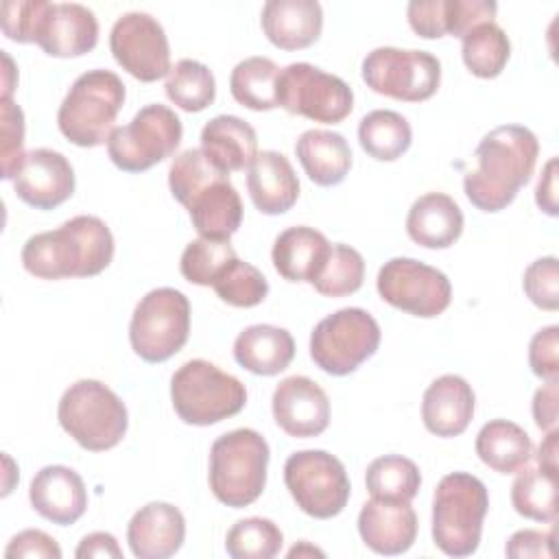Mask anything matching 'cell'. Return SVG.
<instances>
[{
  "label": "cell",
  "mask_w": 559,
  "mask_h": 559,
  "mask_svg": "<svg viewBox=\"0 0 559 559\" xmlns=\"http://www.w3.org/2000/svg\"><path fill=\"white\" fill-rule=\"evenodd\" d=\"M539 142L528 127L502 124L483 135L474 151L476 168L463 177L469 203L483 212L504 210L533 177Z\"/></svg>",
  "instance_id": "6da1fadb"
},
{
  "label": "cell",
  "mask_w": 559,
  "mask_h": 559,
  "mask_svg": "<svg viewBox=\"0 0 559 559\" xmlns=\"http://www.w3.org/2000/svg\"><path fill=\"white\" fill-rule=\"evenodd\" d=\"M111 258V229L92 214H79L57 229L39 231L22 247L24 269L41 280L92 277L105 271Z\"/></svg>",
  "instance_id": "7a4b0ae2"
},
{
  "label": "cell",
  "mask_w": 559,
  "mask_h": 559,
  "mask_svg": "<svg viewBox=\"0 0 559 559\" xmlns=\"http://www.w3.org/2000/svg\"><path fill=\"white\" fill-rule=\"evenodd\" d=\"M489 493L467 472L445 474L432 496V542L448 557H469L483 535Z\"/></svg>",
  "instance_id": "3957f363"
},
{
  "label": "cell",
  "mask_w": 559,
  "mask_h": 559,
  "mask_svg": "<svg viewBox=\"0 0 559 559\" xmlns=\"http://www.w3.org/2000/svg\"><path fill=\"white\" fill-rule=\"evenodd\" d=\"M124 83L111 70H87L74 79L57 111V124L72 144L92 148L107 142L124 105Z\"/></svg>",
  "instance_id": "277c9868"
},
{
  "label": "cell",
  "mask_w": 559,
  "mask_h": 559,
  "mask_svg": "<svg viewBox=\"0 0 559 559\" xmlns=\"http://www.w3.org/2000/svg\"><path fill=\"white\" fill-rule=\"evenodd\" d=\"M269 443L253 428H236L221 435L210 450V489L231 509L249 507L266 485Z\"/></svg>",
  "instance_id": "5b68a950"
},
{
  "label": "cell",
  "mask_w": 559,
  "mask_h": 559,
  "mask_svg": "<svg viewBox=\"0 0 559 559\" xmlns=\"http://www.w3.org/2000/svg\"><path fill=\"white\" fill-rule=\"evenodd\" d=\"M173 408L181 421L212 426L238 415L247 404L245 384L205 358L183 362L170 378Z\"/></svg>",
  "instance_id": "8992f818"
},
{
  "label": "cell",
  "mask_w": 559,
  "mask_h": 559,
  "mask_svg": "<svg viewBox=\"0 0 559 559\" xmlns=\"http://www.w3.org/2000/svg\"><path fill=\"white\" fill-rule=\"evenodd\" d=\"M61 428L85 450L105 452L118 445L129 426L124 402L100 380H76L57 408Z\"/></svg>",
  "instance_id": "52a82bcc"
},
{
  "label": "cell",
  "mask_w": 559,
  "mask_h": 559,
  "mask_svg": "<svg viewBox=\"0 0 559 559\" xmlns=\"http://www.w3.org/2000/svg\"><path fill=\"white\" fill-rule=\"evenodd\" d=\"M190 334V301L170 286L148 290L135 306L129 323L133 352L146 362L175 356Z\"/></svg>",
  "instance_id": "ba28073f"
},
{
  "label": "cell",
  "mask_w": 559,
  "mask_h": 559,
  "mask_svg": "<svg viewBox=\"0 0 559 559\" xmlns=\"http://www.w3.org/2000/svg\"><path fill=\"white\" fill-rule=\"evenodd\" d=\"M179 116L162 105H144L129 124L116 127L107 138L109 159L124 173H142L170 157L181 144Z\"/></svg>",
  "instance_id": "9c48e42d"
},
{
  "label": "cell",
  "mask_w": 559,
  "mask_h": 559,
  "mask_svg": "<svg viewBox=\"0 0 559 559\" xmlns=\"http://www.w3.org/2000/svg\"><path fill=\"white\" fill-rule=\"evenodd\" d=\"M380 325L362 308H341L321 319L310 334V358L330 376H349L380 345Z\"/></svg>",
  "instance_id": "30bf717a"
},
{
  "label": "cell",
  "mask_w": 559,
  "mask_h": 559,
  "mask_svg": "<svg viewBox=\"0 0 559 559\" xmlns=\"http://www.w3.org/2000/svg\"><path fill=\"white\" fill-rule=\"evenodd\" d=\"M284 483L297 507L317 520L338 515L349 500L345 465L325 450H299L284 463Z\"/></svg>",
  "instance_id": "8fae6325"
},
{
  "label": "cell",
  "mask_w": 559,
  "mask_h": 559,
  "mask_svg": "<svg viewBox=\"0 0 559 559\" xmlns=\"http://www.w3.org/2000/svg\"><path fill=\"white\" fill-rule=\"evenodd\" d=\"M277 107L314 122L336 124L352 114L354 92L341 76L297 61L280 70Z\"/></svg>",
  "instance_id": "7c38bea8"
},
{
  "label": "cell",
  "mask_w": 559,
  "mask_h": 559,
  "mask_svg": "<svg viewBox=\"0 0 559 559\" xmlns=\"http://www.w3.org/2000/svg\"><path fill=\"white\" fill-rule=\"evenodd\" d=\"M360 72L376 94L404 103L430 98L441 83V63L428 50L378 46L362 59Z\"/></svg>",
  "instance_id": "4fadbf2b"
},
{
  "label": "cell",
  "mask_w": 559,
  "mask_h": 559,
  "mask_svg": "<svg viewBox=\"0 0 559 559\" xmlns=\"http://www.w3.org/2000/svg\"><path fill=\"white\" fill-rule=\"evenodd\" d=\"M376 288L389 306L421 319L441 314L452 299L448 275L415 258H391L384 262L378 271Z\"/></svg>",
  "instance_id": "5bb4252c"
},
{
  "label": "cell",
  "mask_w": 559,
  "mask_h": 559,
  "mask_svg": "<svg viewBox=\"0 0 559 559\" xmlns=\"http://www.w3.org/2000/svg\"><path fill=\"white\" fill-rule=\"evenodd\" d=\"M114 59L131 76L153 83L170 72V46L164 26L144 11L122 13L109 33Z\"/></svg>",
  "instance_id": "9a60e30c"
},
{
  "label": "cell",
  "mask_w": 559,
  "mask_h": 559,
  "mask_svg": "<svg viewBox=\"0 0 559 559\" xmlns=\"http://www.w3.org/2000/svg\"><path fill=\"white\" fill-rule=\"evenodd\" d=\"M33 41L50 57H81L98 41V20L79 2L44 0Z\"/></svg>",
  "instance_id": "2e32d148"
},
{
  "label": "cell",
  "mask_w": 559,
  "mask_h": 559,
  "mask_svg": "<svg viewBox=\"0 0 559 559\" xmlns=\"http://www.w3.org/2000/svg\"><path fill=\"white\" fill-rule=\"evenodd\" d=\"M275 424L290 437H319L330 424L328 393L308 376L284 378L271 397Z\"/></svg>",
  "instance_id": "e0dca14e"
},
{
  "label": "cell",
  "mask_w": 559,
  "mask_h": 559,
  "mask_svg": "<svg viewBox=\"0 0 559 559\" xmlns=\"http://www.w3.org/2000/svg\"><path fill=\"white\" fill-rule=\"evenodd\" d=\"M13 190L17 199L35 210H52L74 192L72 164L59 151L33 148L13 179Z\"/></svg>",
  "instance_id": "ac0fdd59"
},
{
  "label": "cell",
  "mask_w": 559,
  "mask_h": 559,
  "mask_svg": "<svg viewBox=\"0 0 559 559\" xmlns=\"http://www.w3.org/2000/svg\"><path fill=\"white\" fill-rule=\"evenodd\" d=\"M28 500L44 520L59 526H70L87 509V489L83 478L72 467L46 465L33 476Z\"/></svg>",
  "instance_id": "d6986e66"
},
{
  "label": "cell",
  "mask_w": 559,
  "mask_h": 559,
  "mask_svg": "<svg viewBox=\"0 0 559 559\" xmlns=\"http://www.w3.org/2000/svg\"><path fill=\"white\" fill-rule=\"evenodd\" d=\"M186 539L183 513L170 502H148L140 507L127 524V542L138 559L173 557Z\"/></svg>",
  "instance_id": "ffe728a7"
},
{
  "label": "cell",
  "mask_w": 559,
  "mask_h": 559,
  "mask_svg": "<svg viewBox=\"0 0 559 559\" xmlns=\"http://www.w3.org/2000/svg\"><path fill=\"white\" fill-rule=\"evenodd\" d=\"M358 533L367 548L378 555H402L417 537V515L411 502L367 500L358 513Z\"/></svg>",
  "instance_id": "44dd1931"
},
{
  "label": "cell",
  "mask_w": 559,
  "mask_h": 559,
  "mask_svg": "<svg viewBox=\"0 0 559 559\" xmlns=\"http://www.w3.org/2000/svg\"><path fill=\"white\" fill-rule=\"evenodd\" d=\"M474 406L476 397L469 382L456 373H445L432 380L424 391L421 419L428 432L437 437H456L469 426Z\"/></svg>",
  "instance_id": "7402d4cb"
},
{
  "label": "cell",
  "mask_w": 559,
  "mask_h": 559,
  "mask_svg": "<svg viewBox=\"0 0 559 559\" xmlns=\"http://www.w3.org/2000/svg\"><path fill=\"white\" fill-rule=\"evenodd\" d=\"M266 39L282 50L312 46L323 28V11L317 0H269L260 13Z\"/></svg>",
  "instance_id": "603a6c76"
},
{
  "label": "cell",
  "mask_w": 559,
  "mask_h": 559,
  "mask_svg": "<svg viewBox=\"0 0 559 559\" xmlns=\"http://www.w3.org/2000/svg\"><path fill=\"white\" fill-rule=\"evenodd\" d=\"M247 190L258 212L275 216L297 203L299 179L284 153L260 151L249 166Z\"/></svg>",
  "instance_id": "cb8c5ba5"
},
{
  "label": "cell",
  "mask_w": 559,
  "mask_h": 559,
  "mask_svg": "<svg viewBox=\"0 0 559 559\" xmlns=\"http://www.w3.org/2000/svg\"><path fill=\"white\" fill-rule=\"evenodd\" d=\"M406 234L426 249H448L463 234V212L450 194L426 192L406 214Z\"/></svg>",
  "instance_id": "d4e9b609"
},
{
  "label": "cell",
  "mask_w": 559,
  "mask_h": 559,
  "mask_svg": "<svg viewBox=\"0 0 559 559\" xmlns=\"http://www.w3.org/2000/svg\"><path fill=\"white\" fill-rule=\"evenodd\" d=\"M183 207L201 238L229 240L242 223V201L227 175L210 181Z\"/></svg>",
  "instance_id": "484cf974"
},
{
  "label": "cell",
  "mask_w": 559,
  "mask_h": 559,
  "mask_svg": "<svg viewBox=\"0 0 559 559\" xmlns=\"http://www.w3.org/2000/svg\"><path fill=\"white\" fill-rule=\"evenodd\" d=\"M201 151L216 168L229 175L251 166L258 155V135L247 120L221 114L201 129Z\"/></svg>",
  "instance_id": "4316f807"
},
{
  "label": "cell",
  "mask_w": 559,
  "mask_h": 559,
  "mask_svg": "<svg viewBox=\"0 0 559 559\" xmlns=\"http://www.w3.org/2000/svg\"><path fill=\"white\" fill-rule=\"evenodd\" d=\"M236 362L255 376H275L295 358V341L288 330L271 323L245 328L234 341Z\"/></svg>",
  "instance_id": "83f0119b"
},
{
  "label": "cell",
  "mask_w": 559,
  "mask_h": 559,
  "mask_svg": "<svg viewBox=\"0 0 559 559\" xmlns=\"http://www.w3.org/2000/svg\"><path fill=\"white\" fill-rule=\"evenodd\" d=\"M328 238L306 225H295L284 229L271 249V260L275 271L288 280V282H312L319 273L328 251H330Z\"/></svg>",
  "instance_id": "f1b7e54d"
},
{
  "label": "cell",
  "mask_w": 559,
  "mask_h": 559,
  "mask_svg": "<svg viewBox=\"0 0 559 559\" xmlns=\"http://www.w3.org/2000/svg\"><path fill=\"white\" fill-rule=\"evenodd\" d=\"M295 155L308 179L317 186H336L352 168V148L347 140L328 129L304 131L295 142Z\"/></svg>",
  "instance_id": "f546056e"
},
{
  "label": "cell",
  "mask_w": 559,
  "mask_h": 559,
  "mask_svg": "<svg viewBox=\"0 0 559 559\" xmlns=\"http://www.w3.org/2000/svg\"><path fill=\"white\" fill-rule=\"evenodd\" d=\"M474 448L478 459L500 474L520 472L533 456V441L528 432L509 419L487 421L478 430Z\"/></svg>",
  "instance_id": "4dcf8cb0"
},
{
  "label": "cell",
  "mask_w": 559,
  "mask_h": 559,
  "mask_svg": "<svg viewBox=\"0 0 559 559\" xmlns=\"http://www.w3.org/2000/svg\"><path fill=\"white\" fill-rule=\"evenodd\" d=\"M280 66L269 57H247L229 74V92L236 103L253 111L277 107Z\"/></svg>",
  "instance_id": "1f68e13d"
},
{
  "label": "cell",
  "mask_w": 559,
  "mask_h": 559,
  "mask_svg": "<svg viewBox=\"0 0 559 559\" xmlns=\"http://www.w3.org/2000/svg\"><path fill=\"white\" fill-rule=\"evenodd\" d=\"M358 142L369 157L393 162L408 151L413 129L402 114L393 109H373L365 114L358 124Z\"/></svg>",
  "instance_id": "d6a6232c"
},
{
  "label": "cell",
  "mask_w": 559,
  "mask_h": 559,
  "mask_svg": "<svg viewBox=\"0 0 559 559\" xmlns=\"http://www.w3.org/2000/svg\"><path fill=\"white\" fill-rule=\"evenodd\" d=\"M365 485L376 500L411 502L421 487V472L402 454H384L369 463Z\"/></svg>",
  "instance_id": "836d02e7"
},
{
  "label": "cell",
  "mask_w": 559,
  "mask_h": 559,
  "mask_svg": "<svg viewBox=\"0 0 559 559\" xmlns=\"http://www.w3.org/2000/svg\"><path fill=\"white\" fill-rule=\"evenodd\" d=\"M461 41L463 63L478 79L498 76L511 57V41L496 22L476 24Z\"/></svg>",
  "instance_id": "e575fe53"
},
{
  "label": "cell",
  "mask_w": 559,
  "mask_h": 559,
  "mask_svg": "<svg viewBox=\"0 0 559 559\" xmlns=\"http://www.w3.org/2000/svg\"><path fill=\"white\" fill-rule=\"evenodd\" d=\"M166 96L183 111H203L214 103L216 81L212 70L197 59H179L166 76Z\"/></svg>",
  "instance_id": "d590c367"
},
{
  "label": "cell",
  "mask_w": 559,
  "mask_h": 559,
  "mask_svg": "<svg viewBox=\"0 0 559 559\" xmlns=\"http://www.w3.org/2000/svg\"><path fill=\"white\" fill-rule=\"evenodd\" d=\"M513 509L535 522L557 520V476L542 467H522L511 485Z\"/></svg>",
  "instance_id": "8d00e7d4"
},
{
  "label": "cell",
  "mask_w": 559,
  "mask_h": 559,
  "mask_svg": "<svg viewBox=\"0 0 559 559\" xmlns=\"http://www.w3.org/2000/svg\"><path fill=\"white\" fill-rule=\"evenodd\" d=\"M365 280V260L360 251L336 242L330 247L319 273L310 282L325 297H345L356 293Z\"/></svg>",
  "instance_id": "74e56055"
},
{
  "label": "cell",
  "mask_w": 559,
  "mask_h": 559,
  "mask_svg": "<svg viewBox=\"0 0 559 559\" xmlns=\"http://www.w3.org/2000/svg\"><path fill=\"white\" fill-rule=\"evenodd\" d=\"M284 535L269 518L238 520L225 537V550L234 559H273L280 555Z\"/></svg>",
  "instance_id": "f35d334b"
},
{
  "label": "cell",
  "mask_w": 559,
  "mask_h": 559,
  "mask_svg": "<svg viewBox=\"0 0 559 559\" xmlns=\"http://www.w3.org/2000/svg\"><path fill=\"white\" fill-rule=\"evenodd\" d=\"M214 293L221 301L236 306V308H253L264 301L269 295V282L260 269L240 260L238 255L231 258L214 277L212 282Z\"/></svg>",
  "instance_id": "ab89813d"
},
{
  "label": "cell",
  "mask_w": 559,
  "mask_h": 559,
  "mask_svg": "<svg viewBox=\"0 0 559 559\" xmlns=\"http://www.w3.org/2000/svg\"><path fill=\"white\" fill-rule=\"evenodd\" d=\"M231 258H236V251L229 240H210L199 236L197 240L186 245L179 260V271L190 284L212 286L216 273Z\"/></svg>",
  "instance_id": "60d3db41"
},
{
  "label": "cell",
  "mask_w": 559,
  "mask_h": 559,
  "mask_svg": "<svg viewBox=\"0 0 559 559\" xmlns=\"http://www.w3.org/2000/svg\"><path fill=\"white\" fill-rule=\"evenodd\" d=\"M0 157L2 179H15L26 153H24V114L11 98L0 100Z\"/></svg>",
  "instance_id": "b9f144b4"
},
{
  "label": "cell",
  "mask_w": 559,
  "mask_h": 559,
  "mask_svg": "<svg viewBox=\"0 0 559 559\" xmlns=\"http://www.w3.org/2000/svg\"><path fill=\"white\" fill-rule=\"evenodd\" d=\"M526 297L542 310H557L559 308V269L557 258L546 255L531 262L524 271L522 280Z\"/></svg>",
  "instance_id": "7bdbcfd3"
},
{
  "label": "cell",
  "mask_w": 559,
  "mask_h": 559,
  "mask_svg": "<svg viewBox=\"0 0 559 559\" xmlns=\"http://www.w3.org/2000/svg\"><path fill=\"white\" fill-rule=\"evenodd\" d=\"M44 0H4L0 4L2 33L20 44L35 39V26L41 13Z\"/></svg>",
  "instance_id": "ee69618b"
},
{
  "label": "cell",
  "mask_w": 559,
  "mask_h": 559,
  "mask_svg": "<svg viewBox=\"0 0 559 559\" xmlns=\"http://www.w3.org/2000/svg\"><path fill=\"white\" fill-rule=\"evenodd\" d=\"M411 28L424 39L448 35V0H413L406 7Z\"/></svg>",
  "instance_id": "f6af8a7d"
},
{
  "label": "cell",
  "mask_w": 559,
  "mask_h": 559,
  "mask_svg": "<svg viewBox=\"0 0 559 559\" xmlns=\"http://www.w3.org/2000/svg\"><path fill=\"white\" fill-rule=\"evenodd\" d=\"M528 365L544 380L559 378V325H548L531 338Z\"/></svg>",
  "instance_id": "bcb514c9"
},
{
  "label": "cell",
  "mask_w": 559,
  "mask_h": 559,
  "mask_svg": "<svg viewBox=\"0 0 559 559\" xmlns=\"http://www.w3.org/2000/svg\"><path fill=\"white\" fill-rule=\"evenodd\" d=\"M498 4L493 0H448V35L463 37L483 22H493Z\"/></svg>",
  "instance_id": "7dc6e473"
},
{
  "label": "cell",
  "mask_w": 559,
  "mask_h": 559,
  "mask_svg": "<svg viewBox=\"0 0 559 559\" xmlns=\"http://www.w3.org/2000/svg\"><path fill=\"white\" fill-rule=\"evenodd\" d=\"M7 559L15 557H37V559H59L61 548L59 544L39 528H26L11 537L9 546L4 548Z\"/></svg>",
  "instance_id": "c3c4849f"
},
{
  "label": "cell",
  "mask_w": 559,
  "mask_h": 559,
  "mask_svg": "<svg viewBox=\"0 0 559 559\" xmlns=\"http://www.w3.org/2000/svg\"><path fill=\"white\" fill-rule=\"evenodd\" d=\"M552 542H555V533H544V531H535V528H522V531H515L509 537V542L504 546V552L511 559H526V557L550 559L555 555Z\"/></svg>",
  "instance_id": "681fc988"
},
{
  "label": "cell",
  "mask_w": 559,
  "mask_h": 559,
  "mask_svg": "<svg viewBox=\"0 0 559 559\" xmlns=\"http://www.w3.org/2000/svg\"><path fill=\"white\" fill-rule=\"evenodd\" d=\"M557 380H548L533 395V419L539 430L548 432L557 428V397H559Z\"/></svg>",
  "instance_id": "f907efd6"
},
{
  "label": "cell",
  "mask_w": 559,
  "mask_h": 559,
  "mask_svg": "<svg viewBox=\"0 0 559 559\" xmlns=\"http://www.w3.org/2000/svg\"><path fill=\"white\" fill-rule=\"evenodd\" d=\"M74 555L79 559H85V557H114V559H120L122 557V548L118 546L116 537L111 533H105V531H96V533H90L85 535Z\"/></svg>",
  "instance_id": "816d5d0a"
},
{
  "label": "cell",
  "mask_w": 559,
  "mask_h": 559,
  "mask_svg": "<svg viewBox=\"0 0 559 559\" xmlns=\"http://www.w3.org/2000/svg\"><path fill=\"white\" fill-rule=\"evenodd\" d=\"M535 203L548 216H557V157H550L535 188Z\"/></svg>",
  "instance_id": "f5cc1de1"
},
{
  "label": "cell",
  "mask_w": 559,
  "mask_h": 559,
  "mask_svg": "<svg viewBox=\"0 0 559 559\" xmlns=\"http://www.w3.org/2000/svg\"><path fill=\"white\" fill-rule=\"evenodd\" d=\"M557 441H559V432H557V428H552V430H548V435L544 437V441L539 443V450H537V467H542L555 476L559 469V463H557L559 443Z\"/></svg>",
  "instance_id": "db71d44e"
},
{
  "label": "cell",
  "mask_w": 559,
  "mask_h": 559,
  "mask_svg": "<svg viewBox=\"0 0 559 559\" xmlns=\"http://www.w3.org/2000/svg\"><path fill=\"white\" fill-rule=\"evenodd\" d=\"M2 63H4V81H2V98H11L13 87H15V70H13V61L7 55V50H2Z\"/></svg>",
  "instance_id": "11a10c76"
},
{
  "label": "cell",
  "mask_w": 559,
  "mask_h": 559,
  "mask_svg": "<svg viewBox=\"0 0 559 559\" xmlns=\"http://www.w3.org/2000/svg\"><path fill=\"white\" fill-rule=\"evenodd\" d=\"M304 555H310V557L319 555V557H323V550H319V548L310 546L308 542H301L299 546H295V548H290V550H288V557H290V559H293V557H304Z\"/></svg>",
  "instance_id": "9f6ffc18"
}]
</instances>
